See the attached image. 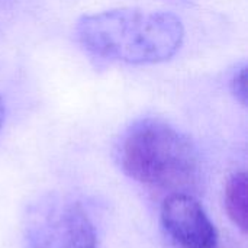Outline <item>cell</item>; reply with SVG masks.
Wrapping results in <instances>:
<instances>
[{"label": "cell", "instance_id": "obj_1", "mask_svg": "<svg viewBox=\"0 0 248 248\" xmlns=\"http://www.w3.org/2000/svg\"><path fill=\"white\" fill-rule=\"evenodd\" d=\"M74 33L80 46L94 60L128 65L169 61L185 39L179 16L137 7L84 15L77 20Z\"/></svg>", "mask_w": 248, "mask_h": 248}, {"label": "cell", "instance_id": "obj_2", "mask_svg": "<svg viewBox=\"0 0 248 248\" xmlns=\"http://www.w3.org/2000/svg\"><path fill=\"white\" fill-rule=\"evenodd\" d=\"M122 171L132 180L185 192L201 180V155L193 141L160 118H142L122 134L116 148Z\"/></svg>", "mask_w": 248, "mask_h": 248}, {"label": "cell", "instance_id": "obj_3", "mask_svg": "<svg viewBox=\"0 0 248 248\" xmlns=\"http://www.w3.org/2000/svg\"><path fill=\"white\" fill-rule=\"evenodd\" d=\"M23 235L29 248H96V228L84 208L67 196L48 193L28 205Z\"/></svg>", "mask_w": 248, "mask_h": 248}, {"label": "cell", "instance_id": "obj_4", "mask_svg": "<svg viewBox=\"0 0 248 248\" xmlns=\"http://www.w3.org/2000/svg\"><path fill=\"white\" fill-rule=\"evenodd\" d=\"M164 231L180 248H218V231L196 198L186 192L169 195L160 212Z\"/></svg>", "mask_w": 248, "mask_h": 248}, {"label": "cell", "instance_id": "obj_5", "mask_svg": "<svg viewBox=\"0 0 248 248\" xmlns=\"http://www.w3.org/2000/svg\"><path fill=\"white\" fill-rule=\"evenodd\" d=\"M248 182L244 171L234 173L225 186V209L230 219L243 232L247 231Z\"/></svg>", "mask_w": 248, "mask_h": 248}, {"label": "cell", "instance_id": "obj_6", "mask_svg": "<svg viewBox=\"0 0 248 248\" xmlns=\"http://www.w3.org/2000/svg\"><path fill=\"white\" fill-rule=\"evenodd\" d=\"M230 89L237 102L243 106L247 105V65L241 64L235 68L230 80Z\"/></svg>", "mask_w": 248, "mask_h": 248}, {"label": "cell", "instance_id": "obj_7", "mask_svg": "<svg viewBox=\"0 0 248 248\" xmlns=\"http://www.w3.org/2000/svg\"><path fill=\"white\" fill-rule=\"evenodd\" d=\"M4 115H6V109H4V102L0 96V131H1V126H3V122H4Z\"/></svg>", "mask_w": 248, "mask_h": 248}]
</instances>
